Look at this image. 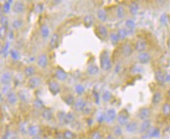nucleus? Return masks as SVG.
Returning <instances> with one entry per match:
<instances>
[{"mask_svg":"<svg viewBox=\"0 0 170 139\" xmlns=\"http://www.w3.org/2000/svg\"><path fill=\"white\" fill-rule=\"evenodd\" d=\"M9 47H10V42H7V43H6V45H4V47L2 48V51H1V53H2V55H4V56L7 55V53H8Z\"/></svg>","mask_w":170,"mask_h":139,"instance_id":"obj_52","label":"nucleus"},{"mask_svg":"<svg viewBox=\"0 0 170 139\" xmlns=\"http://www.w3.org/2000/svg\"><path fill=\"white\" fill-rule=\"evenodd\" d=\"M58 43H59V35L57 33H55L52 34L50 41V45L51 49H56L58 46Z\"/></svg>","mask_w":170,"mask_h":139,"instance_id":"obj_23","label":"nucleus"},{"mask_svg":"<svg viewBox=\"0 0 170 139\" xmlns=\"http://www.w3.org/2000/svg\"><path fill=\"white\" fill-rule=\"evenodd\" d=\"M162 114L166 117L170 116V103L166 102L162 106Z\"/></svg>","mask_w":170,"mask_h":139,"instance_id":"obj_37","label":"nucleus"},{"mask_svg":"<svg viewBox=\"0 0 170 139\" xmlns=\"http://www.w3.org/2000/svg\"><path fill=\"white\" fill-rule=\"evenodd\" d=\"M147 48V42L143 39H139L135 43V49L138 52V53H144Z\"/></svg>","mask_w":170,"mask_h":139,"instance_id":"obj_8","label":"nucleus"},{"mask_svg":"<svg viewBox=\"0 0 170 139\" xmlns=\"http://www.w3.org/2000/svg\"><path fill=\"white\" fill-rule=\"evenodd\" d=\"M9 38H10V39H13V32L12 31H10V34H9Z\"/></svg>","mask_w":170,"mask_h":139,"instance_id":"obj_59","label":"nucleus"},{"mask_svg":"<svg viewBox=\"0 0 170 139\" xmlns=\"http://www.w3.org/2000/svg\"><path fill=\"white\" fill-rule=\"evenodd\" d=\"M66 113L64 111H59L57 113V119H58V121H59L61 124H64V120H65L66 116Z\"/></svg>","mask_w":170,"mask_h":139,"instance_id":"obj_42","label":"nucleus"},{"mask_svg":"<svg viewBox=\"0 0 170 139\" xmlns=\"http://www.w3.org/2000/svg\"><path fill=\"white\" fill-rule=\"evenodd\" d=\"M32 139H42V138L41 137H40V136H38H38H35V137L32 138Z\"/></svg>","mask_w":170,"mask_h":139,"instance_id":"obj_62","label":"nucleus"},{"mask_svg":"<svg viewBox=\"0 0 170 139\" xmlns=\"http://www.w3.org/2000/svg\"><path fill=\"white\" fill-rule=\"evenodd\" d=\"M75 91L77 95H82L83 93L85 92V88L84 86L81 84H77L75 88Z\"/></svg>","mask_w":170,"mask_h":139,"instance_id":"obj_41","label":"nucleus"},{"mask_svg":"<svg viewBox=\"0 0 170 139\" xmlns=\"http://www.w3.org/2000/svg\"><path fill=\"white\" fill-rule=\"evenodd\" d=\"M75 120V114L72 113V112H69L66 114L65 120H64V124H72Z\"/></svg>","mask_w":170,"mask_h":139,"instance_id":"obj_34","label":"nucleus"},{"mask_svg":"<svg viewBox=\"0 0 170 139\" xmlns=\"http://www.w3.org/2000/svg\"><path fill=\"white\" fill-rule=\"evenodd\" d=\"M87 106L86 105V102L84 99L81 97H78L76 99L75 104H74V109L77 112H82L85 110V108Z\"/></svg>","mask_w":170,"mask_h":139,"instance_id":"obj_5","label":"nucleus"},{"mask_svg":"<svg viewBox=\"0 0 170 139\" xmlns=\"http://www.w3.org/2000/svg\"><path fill=\"white\" fill-rule=\"evenodd\" d=\"M24 22L21 19H16L13 21L12 23V27H13L14 29H20L23 27Z\"/></svg>","mask_w":170,"mask_h":139,"instance_id":"obj_39","label":"nucleus"},{"mask_svg":"<svg viewBox=\"0 0 170 139\" xmlns=\"http://www.w3.org/2000/svg\"><path fill=\"white\" fill-rule=\"evenodd\" d=\"M151 112L149 108L143 107L141 108L140 110H139L138 112V116L139 118L141 120H149V117L151 116Z\"/></svg>","mask_w":170,"mask_h":139,"instance_id":"obj_9","label":"nucleus"},{"mask_svg":"<svg viewBox=\"0 0 170 139\" xmlns=\"http://www.w3.org/2000/svg\"><path fill=\"white\" fill-rule=\"evenodd\" d=\"M97 121H98V123H102L105 121V113H100L97 116Z\"/></svg>","mask_w":170,"mask_h":139,"instance_id":"obj_53","label":"nucleus"},{"mask_svg":"<svg viewBox=\"0 0 170 139\" xmlns=\"http://www.w3.org/2000/svg\"><path fill=\"white\" fill-rule=\"evenodd\" d=\"M20 130H21V132L23 133V135H25L26 133L28 131V129L25 128V124H24V123L20 127Z\"/></svg>","mask_w":170,"mask_h":139,"instance_id":"obj_56","label":"nucleus"},{"mask_svg":"<svg viewBox=\"0 0 170 139\" xmlns=\"http://www.w3.org/2000/svg\"><path fill=\"white\" fill-rule=\"evenodd\" d=\"M97 32H98L99 36L101 37V38L104 39V38H107V37H108L109 33H108V30H107L106 26L103 25V24H99V25L97 26Z\"/></svg>","mask_w":170,"mask_h":139,"instance_id":"obj_13","label":"nucleus"},{"mask_svg":"<svg viewBox=\"0 0 170 139\" xmlns=\"http://www.w3.org/2000/svg\"><path fill=\"white\" fill-rule=\"evenodd\" d=\"M41 84V80L38 77H32L27 80V88L29 89H35L38 88Z\"/></svg>","mask_w":170,"mask_h":139,"instance_id":"obj_6","label":"nucleus"},{"mask_svg":"<svg viewBox=\"0 0 170 139\" xmlns=\"http://www.w3.org/2000/svg\"><path fill=\"white\" fill-rule=\"evenodd\" d=\"M74 138H75V135L72 131L67 130L64 132V139H74Z\"/></svg>","mask_w":170,"mask_h":139,"instance_id":"obj_47","label":"nucleus"},{"mask_svg":"<svg viewBox=\"0 0 170 139\" xmlns=\"http://www.w3.org/2000/svg\"><path fill=\"white\" fill-rule=\"evenodd\" d=\"M17 99H18V95L13 91H10L7 95V101L10 105H15L17 102Z\"/></svg>","mask_w":170,"mask_h":139,"instance_id":"obj_18","label":"nucleus"},{"mask_svg":"<svg viewBox=\"0 0 170 139\" xmlns=\"http://www.w3.org/2000/svg\"><path fill=\"white\" fill-rule=\"evenodd\" d=\"M40 31H41V34H42V38H46L50 34V29H49L48 26L46 25V24H43V25L41 26V28H40Z\"/></svg>","mask_w":170,"mask_h":139,"instance_id":"obj_35","label":"nucleus"},{"mask_svg":"<svg viewBox=\"0 0 170 139\" xmlns=\"http://www.w3.org/2000/svg\"><path fill=\"white\" fill-rule=\"evenodd\" d=\"M48 88L51 94L54 96L58 95L61 91L60 84L56 80H50L48 82Z\"/></svg>","mask_w":170,"mask_h":139,"instance_id":"obj_3","label":"nucleus"},{"mask_svg":"<svg viewBox=\"0 0 170 139\" xmlns=\"http://www.w3.org/2000/svg\"><path fill=\"white\" fill-rule=\"evenodd\" d=\"M132 52H133V50H132V45L128 42H126L122 45L121 53L124 57H129L132 54Z\"/></svg>","mask_w":170,"mask_h":139,"instance_id":"obj_7","label":"nucleus"},{"mask_svg":"<svg viewBox=\"0 0 170 139\" xmlns=\"http://www.w3.org/2000/svg\"><path fill=\"white\" fill-rule=\"evenodd\" d=\"M106 139H115V138L113 137L112 135H108V136H107Z\"/></svg>","mask_w":170,"mask_h":139,"instance_id":"obj_61","label":"nucleus"},{"mask_svg":"<svg viewBox=\"0 0 170 139\" xmlns=\"http://www.w3.org/2000/svg\"><path fill=\"white\" fill-rule=\"evenodd\" d=\"M151 56L148 53H141L138 55V61L139 63H140L141 65H145V64H147L151 61Z\"/></svg>","mask_w":170,"mask_h":139,"instance_id":"obj_10","label":"nucleus"},{"mask_svg":"<svg viewBox=\"0 0 170 139\" xmlns=\"http://www.w3.org/2000/svg\"><path fill=\"white\" fill-rule=\"evenodd\" d=\"M12 80V74L9 71L3 72L1 75V83L3 85H9Z\"/></svg>","mask_w":170,"mask_h":139,"instance_id":"obj_16","label":"nucleus"},{"mask_svg":"<svg viewBox=\"0 0 170 139\" xmlns=\"http://www.w3.org/2000/svg\"><path fill=\"white\" fill-rule=\"evenodd\" d=\"M97 17H98V19L101 21H102V22H105V21H107V13L103 10H102V9H99L97 12Z\"/></svg>","mask_w":170,"mask_h":139,"instance_id":"obj_28","label":"nucleus"},{"mask_svg":"<svg viewBox=\"0 0 170 139\" xmlns=\"http://www.w3.org/2000/svg\"><path fill=\"white\" fill-rule=\"evenodd\" d=\"M117 120L120 126H126L129 122V113L128 110L123 109L118 113Z\"/></svg>","mask_w":170,"mask_h":139,"instance_id":"obj_2","label":"nucleus"},{"mask_svg":"<svg viewBox=\"0 0 170 139\" xmlns=\"http://www.w3.org/2000/svg\"><path fill=\"white\" fill-rule=\"evenodd\" d=\"M93 95H94L95 102L97 104H100V96H99V93H97L96 91H93Z\"/></svg>","mask_w":170,"mask_h":139,"instance_id":"obj_57","label":"nucleus"},{"mask_svg":"<svg viewBox=\"0 0 170 139\" xmlns=\"http://www.w3.org/2000/svg\"><path fill=\"white\" fill-rule=\"evenodd\" d=\"M44 10V6L42 3H38L36 5V7H35V13H41Z\"/></svg>","mask_w":170,"mask_h":139,"instance_id":"obj_49","label":"nucleus"},{"mask_svg":"<svg viewBox=\"0 0 170 139\" xmlns=\"http://www.w3.org/2000/svg\"><path fill=\"white\" fill-rule=\"evenodd\" d=\"M125 15H126V12H125V8L123 6L119 5L118 6L117 9H116V16L118 19H122L124 18Z\"/></svg>","mask_w":170,"mask_h":139,"instance_id":"obj_29","label":"nucleus"},{"mask_svg":"<svg viewBox=\"0 0 170 139\" xmlns=\"http://www.w3.org/2000/svg\"><path fill=\"white\" fill-rule=\"evenodd\" d=\"M98 72L99 67H97V65H96V64H90V65L88 66V67H87V73L89 75H91V76L96 75V74H98Z\"/></svg>","mask_w":170,"mask_h":139,"instance_id":"obj_26","label":"nucleus"},{"mask_svg":"<svg viewBox=\"0 0 170 139\" xmlns=\"http://www.w3.org/2000/svg\"><path fill=\"white\" fill-rule=\"evenodd\" d=\"M160 134V130L158 128H154L152 131H151V134H150L149 137H157L159 136Z\"/></svg>","mask_w":170,"mask_h":139,"instance_id":"obj_51","label":"nucleus"},{"mask_svg":"<svg viewBox=\"0 0 170 139\" xmlns=\"http://www.w3.org/2000/svg\"><path fill=\"white\" fill-rule=\"evenodd\" d=\"M91 139H103L102 138V135L100 131H94L92 132L91 135Z\"/></svg>","mask_w":170,"mask_h":139,"instance_id":"obj_50","label":"nucleus"},{"mask_svg":"<svg viewBox=\"0 0 170 139\" xmlns=\"http://www.w3.org/2000/svg\"><path fill=\"white\" fill-rule=\"evenodd\" d=\"M131 72H132V74H137L139 72H142V69L140 67H137V66H135L132 67V69L131 70Z\"/></svg>","mask_w":170,"mask_h":139,"instance_id":"obj_55","label":"nucleus"},{"mask_svg":"<svg viewBox=\"0 0 170 139\" xmlns=\"http://www.w3.org/2000/svg\"><path fill=\"white\" fill-rule=\"evenodd\" d=\"M113 134L116 137H120L122 135V127L120 125H115L113 128Z\"/></svg>","mask_w":170,"mask_h":139,"instance_id":"obj_40","label":"nucleus"},{"mask_svg":"<svg viewBox=\"0 0 170 139\" xmlns=\"http://www.w3.org/2000/svg\"><path fill=\"white\" fill-rule=\"evenodd\" d=\"M117 112L115 109H109L105 113V121L107 124H111L117 119Z\"/></svg>","mask_w":170,"mask_h":139,"instance_id":"obj_4","label":"nucleus"},{"mask_svg":"<svg viewBox=\"0 0 170 139\" xmlns=\"http://www.w3.org/2000/svg\"><path fill=\"white\" fill-rule=\"evenodd\" d=\"M33 106L35 109L38 110H43L45 109L43 102H42L40 99H38V98H37V99H35V100H34Z\"/></svg>","mask_w":170,"mask_h":139,"instance_id":"obj_27","label":"nucleus"},{"mask_svg":"<svg viewBox=\"0 0 170 139\" xmlns=\"http://www.w3.org/2000/svg\"><path fill=\"white\" fill-rule=\"evenodd\" d=\"M10 54L11 57H12V59L13 60H18V59H20V54L17 50L11 49L10 52Z\"/></svg>","mask_w":170,"mask_h":139,"instance_id":"obj_45","label":"nucleus"},{"mask_svg":"<svg viewBox=\"0 0 170 139\" xmlns=\"http://www.w3.org/2000/svg\"><path fill=\"white\" fill-rule=\"evenodd\" d=\"M117 33H118V37H119L120 40H122V41L126 39L129 34L128 31H127L126 28H121V29L118 30Z\"/></svg>","mask_w":170,"mask_h":139,"instance_id":"obj_33","label":"nucleus"},{"mask_svg":"<svg viewBox=\"0 0 170 139\" xmlns=\"http://www.w3.org/2000/svg\"><path fill=\"white\" fill-rule=\"evenodd\" d=\"M168 98H169V99L170 100V89L168 90Z\"/></svg>","mask_w":170,"mask_h":139,"instance_id":"obj_63","label":"nucleus"},{"mask_svg":"<svg viewBox=\"0 0 170 139\" xmlns=\"http://www.w3.org/2000/svg\"><path fill=\"white\" fill-rule=\"evenodd\" d=\"M111 98H112V94L110 91L106 90L103 92V95H102V99L103 101L105 102H107L111 101Z\"/></svg>","mask_w":170,"mask_h":139,"instance_id":"obj_38","label":"nucleus"},{"mask_svg":"<svg viewBox=\"0 0 170 139\" xmlns=\"http://www.w3.org/2000/svg\"><path fill=\"white\" fill-rule=\"evenodd\" d=\"M166 81H170V74H166Z\"/></svg>","mask_w":170,"mask_h":139,"instance_id":"obj_60","label":"nucleus"},{"mask_svg":"<svg viewBox=\"0 0 170 139\" xmlns=\"http://www.w3.org/2000/svg\"><path fill=\"white\" fill-rule=\"evenodd\" d=\"M129 12H130L131 15L132 16H136V15L138 13L139 11V5L137 2H132L129 4Z\"/></svg>","mask_w":170,"mask_h":139,"instance_id":"obj_25","label":"nucleus"},{"mask_svg":"<svg viewBox=\"0 0 170 139\" xmlns=\"http://www.w3.org/2000/svg\"><path fill=\"white\" fill-rule=\"evenodd\" d=\"M151 128V121L150 120H143L142 124L139 127V131L140 134H146L147 131H149Z\"/></svg>","mask_w":170,"mask_h":139,"instance_id":"obj_11","label":"nucleus"},{"mask_svg":"<svg viewBox=\"0 0 170 139\" xmlns=\"http://www.w3.org/2000/svg\"><path fill=\"white\" fill-rule=\"evenodd\" d=\"M53 114H52V111L50 108H45L44 110L42 112V117L44 120L50 121L52 119Z\"/></svg>","mask_w":170,"mask_h":139,"instance_id":"obj_20","label":"nucleus"},{"mask_svg":"<svg viewBox=\"0 0 170 139\" xmlns=\"http://www.w3.org/2000/svg\"><path fill=\"white\" fill-rule=\"evenodd\" d=\"M110 37V40H111V44L113 45H116L118 44V42H119L120 38L118 35V33H116V32H112L109 35Z\"/></svg>","mask_w":170,"mask_h":139,"instance_id":"obj_30","label":"nucleus"},{"mask_svg":"<svg viewBox=\"0 0 170 139\" xmlns=\"http://www.w3.org/2000/svg\"><path fill=\"white\" fill-rule=\"evenodd\" d=\"M13 2V1H7L5 2V3L3 4V7H2V11L4 13H8L10 10L11 8V3Z\"/></svg>","mask_w":170,"mask_h":139,"instance_id":"obj_44","label":"nucleus"},{"mask_svg":"<svg viewBox=\"0 0 170 139\" xmlns=\"http://www.w3.org/2000/svg\"><path fill=\"white\" fill-rule=\"evenodd\" d=\"M17 95H18V98L21 100V102H26L27 99V93L24 91V90H20L17 93Z\"/></svg>","mask_w":170,"mask_h":139,"instance_id":"obj_43","label":"nucleus"},{"mask_svg":"<svg viewBox=\"0 0 170 139\" xmlns=\"http://www.w3.org/2000/svg\"><path fill=\"white\" fill-rule=\"evenodd\" d=\"M125 26H126V29L128 31V32L133 31L136 28V23L135 21L132 19H128L125 23Z\"/></svg>","mask_w":170,"mask_h":139,"instance_id":"obj_24","label":"nucleus"},{"mask_svg":"<svg viewBox=\"0 0 170 139\" xmlns=\"http://www.w3.org/2000/svg\"><path fill=\"white\" fill-rule=\"evenodd\" d=\"M138 124L136 121H129L126 126V131L129 134H133L138 130Z\"/></svg>","mask_w":170,"mask_h":139,"instance_id":"obj_19","label":"nucleus"},{"mask_svg":"<svg viewBox=\"0 0 170 139\" xmlns=\"http://www.w3.org/2000/svg\"><path fill=\"white\" fill-rule=\"evenodd\" d=\"M161 99H162V94L159 91H156L154 94L152 96V99H151V102H152V104L154 105H157L161 102Z\"/></svg>","mask_w":170,"mask_h":139,"instance_id":"obj_31","label":"nucleus"},{"mask_svg":"<svg viewBox=\"0 0 170 139\" xmlns=\"http://www.w3.org/2000/svg\"><path fill=\"white\" fill-rule=\"evenodd\" d=\"M166 74L161 70H157L154 73V78H155L156 81L161 84L166 82Z\"/></svg>","mask_w":170,"mask_h":139,"instance_id":"obj_17","label":"nucleus"},{"mask_svg":"<svg viewBox=\"0 0 170 139\" xmlns=\"http://www.w3.org/2000/svg\"><path fill=\"white\" fill-rule=\"evenodd\" d=\"M40 132V127L38 125H32L28 127V135L32 136V137H35L38 136Z\"/></svg>","mask_w":170,"mask_h":139,"instance_id":"obj_22","label":"nucleus"},{"mask_svg":"<svg viewBox=\"0 0 170 139\" xmlns=\"http://www.w3.org/2000/svg\"><path fill=\"white\" fill-rule=\"evenodd\" d=\"M35 72L36 70L33 66H27L24 69V74L27 78H32L34 76V74H35Z\"/></svg>","mask_w":170,"mask_h":139,"instance_id":"obj_21","label":"nucleus"},{"mask_svg":"<svg viewBox=\"0 0 170 139\" xmlns=\"http://www.w3.org/2000/svg\"><path fill=\"white\" fill-rule=\"evenodd\" d=\"M82 113H83L84 114H89V113H90V109L86 106V107L85 108V110L82 111Z\"/></svg>","mask_w":170,"mask_h":139,"instance_id":"obj_58","label":"nucleus"},{"mask_svg":"<svg viewBox=\"0 0 170 139\" xmlns=\"http://www.w3.org/2000/svg\"><path fill=\"white\" fill-rule=\"evenodd\" d=\"M160 23H162V25H166V24L169 23L168 15L166 14V13H163V14L160 17Z\"/></svg>","mask_w":170,"mask_h":139,"instance_id":"obj_46","label":"nucleus"},{"mask_svg":"<svg viewBox=\"0 0 170 139\" xmlns=\"http://www.w3.org/2000/svg\"><path fill=\"white\" fill-rule=\"evenodd\" d=\"M24 9H25L24 3L23 2H21V1H17L16 2H14V4L12 7V10L15 13H23Z\"/></svg>","mask_w":170,"mask_h":139,"instance_id":"obj_15","label":"nucleus"},{"mask_svg":"<svg viewBox=\"0 0 170 139\" xmlns=\"http://www.w3.org/2000/svg\"><path fill=\"white\" fill-rule=\"evenodd\" d=\"M64 102L67 104V105H72L75 104V99L73 95L69 94V95H67L65 96V98L64 99Z\"/></svg>","mask_w":170,"mask_h":139,"instance_id":"obj_36","label":"nucleus"},{"mask_svg":"<svg viewBox=\"0 0 170 139\" xmlns=\"http://www.w3.org/2000/svg\"><path fill=\"white\" fill-rule=\"evenodd\" d=\"M55 77L58 80L64 81L67 78V74L62 68L57 67L55 71Z\"/></svg>","mask_w":170,"mask_h":139,"instance_id":"obj_14","label":"nucleus"},{"mask_svg":"<svg viewBox=\"0 0 170 139\" xmlns=\"http://www.w3.org/2000/svg\"><path fill=\"white\" fill-rule=\"evenodd\" d=\"M10 91V86L9 85H3V87L2 88V94L7 95Z\"/></svg>","mask_w":170,"mask_h":139,"instance_id":"obj_54","label":"nucleus"},{"mask_svg":"<svg viewBox=\"0 0 170 139\" xmlns=\"http://www.w3.org/2000/svg\"><path fill=\"white\" fill-rule=\"evenodd\" d=\"M100 63H101V67L103 70H109L111 68V60L107 51H103L101 53Z\"/></svg>","mask_w":170,"mask_h":139,"instance_id":"obj_1","label":"nucleus"},{"mask_svg":"<svg viewBox=\"0 0 170 139\" xmlns=\"http://www.w3.org/2000/svg\"><path fill=\"white\" fill-rule=\"evenodd\" d=\"M37 65L41 68H46L48 66V57L46 54H41L37 58Z\"/></svg>","mask_w":170,"mask_h":139,"instance_id":"obj_12","label":"nucleus"},{"mask_svg":"<svg viewBox=\"0 0 170 139\" xmlns=\"http://www.w3.org/2000/svg\"><path fill=\"white\" fill-rule=\"evenodd\" d=\"M1 25H2V28H5V30L7 29L8 26V19L6 16L1 17Z\"/></svg>","mask_w":170,"mask_h":139,"instance_id":"obj_48","label":"nucleus"},{"mask_svg":"<svg viewBox=\"0 0 170 139\" xmlns=\"http://www.w3.org/2000/svg\"><path fill=\"white\" fill-rule=\"evenodd\" d=\"M83 23H84V25L86 28H91L92 24H93V19H92L91 16L87 15V16H86V17H84Z\"/></svg>","mask_w":170,"mask_h":139,"instance_id":"obj_32","label":"nucleus"}]
</instances>
